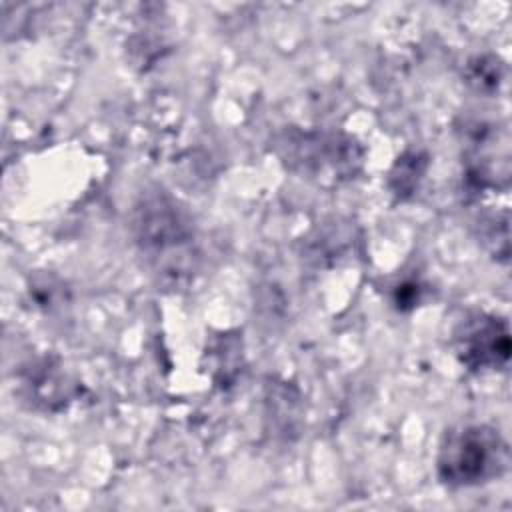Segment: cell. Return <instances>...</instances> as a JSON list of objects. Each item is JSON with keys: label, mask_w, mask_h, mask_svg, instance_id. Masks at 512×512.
Here are the masks:
<instances>
[{"label": "cell", "mask_w": 512, "mask_h": 512, "mask_svg": "<svg viewBox=\"0 0 512 512\" xmlns=\"http://www.w3.org/2000/svg\"><path fill=\"white\" fill-rule=\"evenodd\" d=\"M510 448L506 438L488 424H466L444 434L436 472L448 488H472L506 474Z\"/></svg>", "instance_id": "obj_1"}, {"label": "cell", "mask_w": 512, "mask_h": 512, "mask_svg": "<svg viewBox=\"0 0 512 512\" xmlns=\"http://www.w3.org/2000/svg\"><path fill=\"white\" fill-rule=\"evenodd\" d=\"M134 236L154 270L174 280L192 270L194 234L188 218L166 194H148L134 208Z\"/></svg>", "instance_id": "obj_2"}, {"label": "cell", "mask_w": 512, "mask_h": 512, "mask_svg": "<svg viewBox=\"0 0 512 512\" xmlns=\"http://www.w3.org/2000/svg\"><path fill=\"white\" fill-rule=\"evenodd\" d=\"M278 150L288 168L322 180L342 182L354 178L362 166L360 146L344 134L334 132H284Z\"/></svg>", "instance_id": "obj_3"}, {"label": "cell", "mask_w": 512, "mask_h": 512, "mask_svg": "<svg viewBox=\"0 0 512 512\" xmlns=\"http://www.w3.org/2000/svg\"><path fill=\"white\" fill-rule=\"evenodd\" d=\"M460 362L472 372L504 370L510 360V328L504 318L486 312L466 314L454 330Z\"/></svg>", "instance_id": "obj_4"}, {"label": "cell", "mask_w": 512, "mask_h": 512, "mask_svg": "<svg viewBox=\"0 0 512 512\" xmlns=\"http://www.w3.org/2000/svg\"><path fill=\"white\" fill-rule=\"evenodd\" d=\"M426 166H428V160L422 152H418V150L404 152L390 170L388 184H390L392 192L400 200H406L408 196H412L426 172Z\"/></svg>", "instance_id": "obj_5"}, {"label": "cell", "mask_w": 512, "mask_h": 512, "mask_svg": "<svg viewBox=\"0 0 512 512\" xmlns=\"http://www.w3.org/2000/svg\"><path fill=\"white\" fill-rule=\"evenodd\" d=\"M504 66L494 56H476L468 62L466 78L478 92H496L502 84Z\"/></svg>", "instance_id": "obj_6"}]
</instances>
